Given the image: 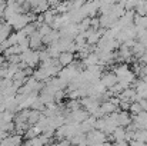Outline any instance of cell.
Here are the masks:
<instances>
[{"instance_id":"cell-1","label":"cell","mask_w":147,"mask_h":146,"mask_svg":"<svg viewBox=\"0 0 147 146\" xmlns=\"http://www.w3.org/2000/svg\"><path fill=\"white\" fill-rule=\"evenodd\" d=\"M100 83L106 89H110V88H113L117 83V77H116V75L113 72H104L101 75V77H100Z\"/></svg>"},{"instance_id":"cell-2","label":"cell","mask_w":147,"mask_h":146,"mask_svg":"<svg viewBox=\"0 0 147 146\" xmlns=\"http://www.w3.org/2000/svg\"><path fill=\"white\" fill-rule=\"evenodd\" d=\"M98 22H100V27L104 29V30H110L111 27L116 26L117 23V19L111 14H107V16H100L98 17Z\"/></svg>"},{"instance_id":"cell-3","label":"cell","mask_w":147,"mask_h":146,"mask_svg":"<svg viewBox=\"0 0 147 146\" xmlns=\"http://www.w3.org/2000/svg\"><path fill=\"white\" fill-rule=\"evenodd\" d=\"M57 62H59V65L61 67H67V66H70L74 62V54H71L69 52H63V53H60Z\"/></svg>"},{"instance_id":"cell-4","label":"cell","mask_w":147,"mask_h":146,"mask_svg":"<svg viewBox=\"0 0 147 146\" xmlns=\"http://www.w3.org/2000/svg\"><path fill=\"white\" fill-rule=\"evenodd\" d=\"M98 110L101 112V115H103V116H109V115H111V113H114V112H120V110H119V107H116V106H114L113 103H110L109 100H107V102L100 103Z\"/></svg>"},{"instance_id":"cell-5","label":"cell","mask_w":147,"mask_h":146,"mask_svg":"<svg viewBox=\"0 0 147 146\" xmlns=\"http://www.w3.org/2000/svg\"><path fill=\"white\" fill-rule=\"evenodd\" d=\"M131 123V116L129 112H119V117H117V128H127Z\"/></svg>"},{"instance_id":"cell-6","label":"cell","mask_w":147,"mask_h":146,"mask_svg":"<svg viewBox=\"0 0 147 146\" xmlns=\"http://www.w3.org/2000/svg\"><path fill=\"white\" fill-rule=\"evenodd\" d=\"M42 117V112H37V110H32L30 109V115H29V119H27V123L29 126H34Z\"/></svg>"},{"instance_id":"cell-7","label":"cell","mask_w":147,"mask_h":146,"mask_svg":"<svg viewBox=\"0 0 147 146\" xmlns=\"http://www.w3.org/2000/svg\"><path fill=\"white\" fill-rule=\"evenodd\" d=\"M111 136L114 138V142L116 141H124V138H126V129L124 128H116L114 132L111 133Z\"/></svg>"},{"instance_id":"cell-8","label":"cell","mask_w":147,"mask_h":146,"mask_svg":"<svg viewBox=\"0 0 147 146\" xmlns=\"http://www.w3.org/2000/svg\"><path fill=\"white\" fill-rule=\"evenodd\" d=\"M142 112H143V109H142V106H140L139 102H133V103L130 105V109H129L130 116H137V115H140Z\"/></svg>"},{"instance_id":"cell-9","label":"cell","mask_w":147,"mask_h":146,"mask_svg":"<svg viewBox=\"0 0 147 146\" xmlns=\"http://www.w3.org/2000/svg\"><path fill=\"white\" fill-rule=\"evenodd\" d=\"M80 107H82L80 106V100H69L66 103V110H69V112H74V110H77Z\"/></svg>"},{"instance_id":"cell-10","label":"cell","mask_w":147,"mask_h":146,"mask_svg":"<svg viewBox=\"0 0 147 146\" xmlns=\"http://www.w3.org/2000/svg\"><path fill=\"white\" fill-rule=\"evenodd\" d=\"M22 32L24 33V36H26V37H30L33 33H36V32H37V29H36V26H34L33 23H29L27 26H24V29H23Z\"/></svg>"},{"instance_id":"cell-11","label":"cell","mask_w":147,"mask_h":146,"mask_svg":"<svg viewBox=\"0 0 147 146\" xmlns=\"http://www.w3.org/2000/svg\"><path fill=\"white\" fill-rule=\"evenodd\" d=\"M0 120H1V122H6V123H11V122H14V113L6 110V112L1 113V119H0Z\"/></svg>"},{"instance_id":"cell-12","label":"cell","mask_w":147,"mask_h":146,"mask_svg":"<svg viewBox=\"0 0 147 146\" xmlns=\"http://www.w3.org/2000/svg\"><path fill=\"white\" fill-rule=\"evenodd\" d=\"M53 29L50 27V26H47V24H42L39 29H37V33L40 35V37L43 39L45 36H47V35H50V32H51Z\"/></svg>"},{"instance_id":"cell-13","label":"cell","mask_w":147,"mask_h":146,"mask_svg":"<svg viewBox=\"0 0 147 146\" xmlns=\"http://www.w3.org/2000/svg\"><path fill=\"white\" fill-rule=\"evenodd\" d=\"M9 139H10V143L11 146H22V142H23V139H22V136L20 135H10L9 136Z\"/></svg>"},{"instance_id":"cell-14","label":"cell","mask_w":147,"mask_h":146,"mask_svg":"<svg viewBox=\"0 0 147 146\" xmlns=\"http://www.w3.org/2000/svg\"><path fill=\"white\" fill-rule=\"evenodd\" d=\"M90 29H93V30H98V29H100L98 17H93V19H90Z\"/></svg>"},{"instance_id":"cell-15","label":"cell","mask_w":147,"mask_h":146,"mask_svg":"<svg viewBox=\"0 0 147 146\" xmlns=\"http://www.w3.org/2000/svg\"><path fill=\"white\" fill-rule=\"evenodd\" d=\"M129 145L130 146H147V143L140 142V141H130V142H129Z\"/></svg>"},{"instance_id":"cell-16","label":"cell","mask_w":147,"mask_h":146,"mask_svg":"<svg viewBox=\"0 0 147 146\" xmlns=\"http://www.w3.org/2000/svg\"><path fill=\"white\" fill-rule=\"evenodd\" d=\"M139 103H140V106H142L143 112H146V113H147V100H146V99H142Z\"/></svg>"},{"instance_id":"cell-17","label":"cell","mask_w":147,"mask_h":146,"mask_svg":"<svg viewBox=\"0 0 147 146\" xmlns=\"http://www.w3.org/2000/svg\"><path fill=\"white\" fill-rule=\"evenodd\" d=\"M22 146H30V145H29V142H26L24 145H22Z\"/></svg>"},{"instance_id":"cell-18","label":"cell","mask_w":147,"mask_h":146,"mask_svg":"<svg viewBox=\"0 0 147 146\" xmlns=\"http://www.w3.org/2000/svg\"><path fill=\"white\" fill-rule=\"evenodd\" d=\"M0 54H1V53H0Z\"/></svg>"}]
</instances>
